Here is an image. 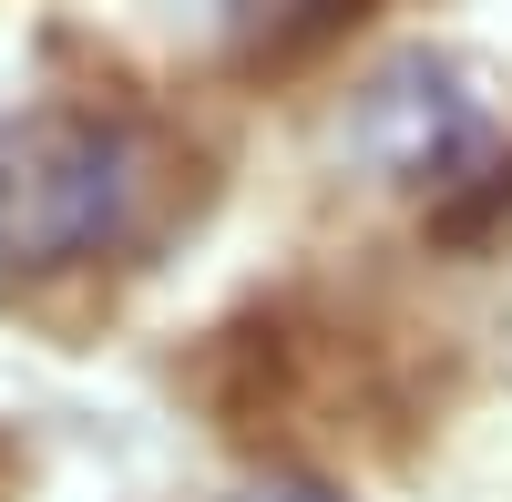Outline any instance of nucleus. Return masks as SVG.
<instances>
[{
	"instance_id": "nucleus-1",
	"label": "nucleus",
	"mask_w": 512,
	"mask_h": 502,
	"mask_svg": "<svg viewBox=\"0 0 512 502\" xmlns=\"http://www.w3.org/2000/svg\"><path fill=\"white\" fill-rule=\"evenodd\" d=\"M175 216V144L113 93H62L0 123V277L62 287L144 257Z\"/></svg>"
},
{
	"instance_id": "nucleus-2",
	"label": "nucleus",
	"mask_w": 512,
	"mask_h": 502,
	"mask_svg": "<svg viewBox=\"0 0 512 502\" xmlns=\"http://www.w3.org/2000/svg\"><path fill=\"white\" fill-rule=\"evenodd\" d=\"M349 154L369 164L379 185H400L431 205L441 236H492L512 216V134L502 103L482 93L451 52H400L359 82L349 103Z\"/></svg>"
},
{
	"instance_id": "nucleus-3",
	"label": "nucleus",
	"mask_w": 512,
	"mask_h": 502,
	"mask_svg": "<svg viewBox=\"0 0 512 502\" xmlns=\"http://www.w3.org/2000/svg\"><path fill=\"white\" fill-rule=\"evenodd\" d=\"M379 0H216V31H226V62L236 72H297L338 52Z\"/></svg>"
},
{
	"instance_id": "nucleus-4",
	"label": "nucleus",
	"mask_w": 512,
	"mask_h": 502,
	"mask_svg": "<svg viewBox=\"0 0 512 502\" xmlns=\"http://www.w3.org/2000/svg\"><path fill=\"white\" fill-rule=\"evenodd\" d=\"M236 502H338V492H318V482H256V492H236Z\"/></svg>"
}]
</instances>
